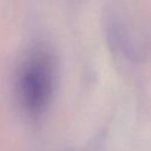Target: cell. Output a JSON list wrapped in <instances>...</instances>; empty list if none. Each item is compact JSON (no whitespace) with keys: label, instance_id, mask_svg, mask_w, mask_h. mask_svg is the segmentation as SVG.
Here are the masks:
<instances>
[{"label":"cell","instance_id":"1","mask_svg":"<svg viewBox=\"0 0 151 151\" xmlns=\"http://www.w3.org/2000/svg\"><path fill=\"white\" fill-rule=\"evenodd\" d=\"M54 83L52 59L45 52H35L22 64L18 77V93L24 109L38 114L47 106Z\"/></svg>","mask_w":151,"mask_h":151}]
</instances>
